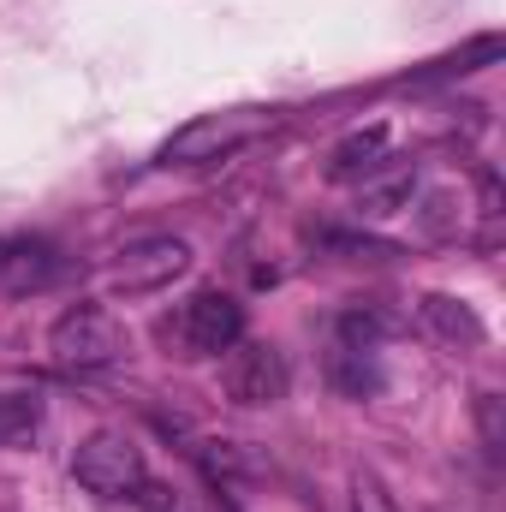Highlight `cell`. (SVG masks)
<instances>
[{"instance_id":"ba28073f","label":"cell","mask_w":506,"mask_h":512,"mask_svg":"<svg viewBox=\"0 0 506 512\" xmlns=\"http://www.w3.org/2000/svg\"><path fill=\"white\" fill-rule=\"evenodd\" d=\"M381 161H387V126L352 131V137L328 155V179H334V185H364V179L381 173Z\"/></svg>"},{"instance_id":"3957f363","label":"cell","mask_w":506,"mask_h":512,"mask_svg":"<svg viewBox=\"0 0 506 512\" xmlns=\"http://www.w3.org/2000/svg\"><path fill=\"white\" fill-rule=\"evenodd\" d=\"M72 477H78V489H90L96 501H137V489L149 483V465H143V447H137L131 435L96 429V435L78 441Z\"/></svg>"},{"instance_id":"5bb4252c","label":"cell","mask_w":506,"mask_h":512,"mask_svg":"<svg viewBox=\"0 0 506 512\" xmlns=\"http://www.w3.org/2000/svg\"><path fill=\"white\" fill-rule=\"evenodd\" d=\"M352 512H399V507H393V495L381 489L376 477L358 471V477H352Z\"/></svg>"},{"instance_id":"8992f818","label":"cell","mask_w":506,"mask_h":512,"mask_svg":"<svg viewBox=\"0 0 506 512\" xmlns=\"http://www.w3.org/2000/svg\"><path fill=\"white\" fill-rule=\"evenodd\" d=\"M221 387H227L233 405L262 411V405H280V399L292 393V370H286L280 346H268V340H239V346L227 352V364H221Z\"/></svg>"},{"instance_id":"7c38bea8","label":"cell","mask_w":506,"mask_h":512,"mask_svg":"<svg viewBox=\"0 0 506 512\" xmlns=\"http://www.w3.org/2000/svg\"><path fill=\"white\" fill-rule=\"evenodd\" d=\"M334 382L346 387L352 399H364V393H376V387H381V376H376V364H370V352L340 346V352H334Z\"/></svg>"},{"instance_id":"7a4b0ae2","label":"cell","mask_w":506,"mask_h":512,"mask_svg":"<svg viewBox=\"0 0 506 512\" xmlns=\"http://www.w3.org/2000/svg\"><path fill=\"white\" fill-rule=\"evenodd\" d=\"M274 126V114L268 108H227V114H203V120H191V126H179L161 149H155V161L161 167H209V161H221V155H233V149H245L251 137Z\"/></svg>"},{"instance_id":"52a82bcc","label":"cell","mask_w":506,"mask_h":512,"mask_svg":"<svg viewBox=\"0 0 506 512\" xmlns=\"http://www.w3.org/2000/svg\"><path fill=\"white\" fill-rule=\"evenodd\" d=\"M417 316H423L429 334L447 340V346H483V340H489L483 316H477L465 298H453V292H423V298H417Z\"/></svg>"},{"instance_id":"6da1fadb","label":"cell","mask_w":506,"mask_h":512,"mask_svg":"<svg viewBox=\"0 0 506 512\" xmlns=\"http://www.w3.org/2000/svg\"><path fill=\"white\" fill-rule=\"evenodd\" d=\"M48 352L60 370H78V376H96V370H114L126 358V328L114 322L108 304H66L48 328Z\"/></svg>"},{"instance_id":"30bf717a","label":"cell","mask_w":506,"mask_h":512,"mask_svg":"<svg viewBox=\"0 0 506 512\" xmlns=\"http://www.w3.org/2000/svg\"><path fill=\"white\" fill-rule=\"evenodd\" d=\"M42 423H48L42 393H24V387L0 393V447H30L42 435Z\"/></svg>"},{"instance_id":"277c9868","label":"cell","mask_w":506,"mask_h":512,"mask_svg":"<svg viewBox=\"0 0 506 512\" xmlns=\"http://www.w3.org/2000/svg\"><path fill=\"white\" fill-rule=\"evenodd\" d=\"M245 340V304L221 286H203L179 304V346L191 358H221Z\"/></svg>"},{"instance_id":"5b68a950","label":"cell","mask_w":506,"mask_h":512,"mask_svg":"<svg viewBox=\"0 0 506 512\" xmlns=\"http://www.w3.org/2000/svg\"><path fill=\"white\" fill-rule=\"evenodd\" d=\"M185 268H191V245H185V239L149 233V239H131L126 251H114V262H108V286L126 292V298H143V292L173 286Z\"/></svg>"},{"instance_id":"4fadbf2b","label":"cell","mask_w":506,"mask_h":512,"mask_svg":"<svg viewBox=\"0 0 506 512\" xmlns=\"http://www.w3.org/2000/svg\"><path fill=\"white\" fill-rule=\"evenodd\" d=\"M483 60H501V36H477L465 54H447V60H435L417 84H435V78H459V72H477Z\"/></svg>"},{"instance_id":"8fae6325","label":"cell","mask_w":506,"mask_h":512,"mask_svg":"<svg viewBox=\"0 0 506 512\" xmlns=\"http://www.w3.org/2000/svg\"><path fill=\"white\" fill-rule=\"evenodd\" d=\"M411 197H417V179H411V173H393V179H364V185H358V215H370V221H381V215H399Z\"/></svg>"},{"instance_id":"9a60e30c","label":"cell","mask_w":506,"mask_h":512,"mask_svg":"<svg viewBox=\"0 0 506 512\" xmlns=\"http://www.w3.org/2000/svg\"><path fill=\"white\" fill-rule=\"evenodd\" d=\"M483 441H489V453H501V399L495 393H483Z\"/></svg>"},{"instance_id":"9c48e42d","label":"cell","mask_w":506,"mask_h":512,"mask_svg":"<svg viewBox=\"0 0 506 512\" xmlns=\"http://www.w3.org/2000/svg\"><path fill=\"white\" fill-rule=\"evenodd\" d=\"M54 251L42 245V239H6L0 245V286L6 292H36V286H48L54 280Z\"/></svg>"}]
</instances>
